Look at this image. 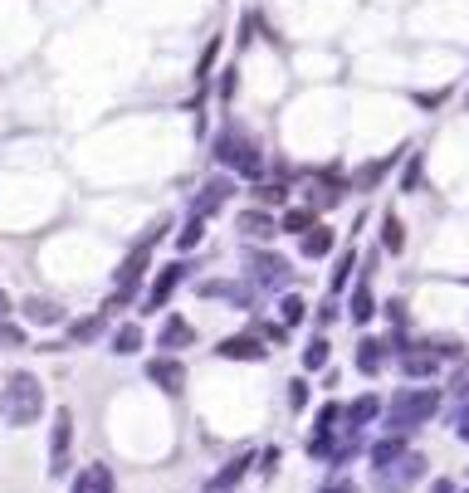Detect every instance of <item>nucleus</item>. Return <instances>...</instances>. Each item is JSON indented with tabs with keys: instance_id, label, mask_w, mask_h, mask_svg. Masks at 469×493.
I'll return each mask as SVG.
<instances>
[{
	"instance_id": "14",
	"label": "nucleus",
	"mask_w": 469,
	"mask_h": 493,
	"mask_svg": "<svg viewBox=\"0 0 469 493\" xmlns=\"http://www.w3.org/2000/svg\"><path fill=\"white\" fill-rule=\"evenodd\" d=\"M352 362H357L362 376H381V372H387V362H391V347L381 342V337H362V342H357V357H352Z\"/></svg>"
},
{
	"instance_id": "33",
	"label": "nucleus",
	"mask_w": 469,
	"mask_h": 493,
	"mask_svg": "<svg viewBox=\"0 0 469 493\" xmlns=\"http://www.w3.org/2000/svg\"><path fill=\"white\" fill-rule=\"evenodd\" d=\"M254 205H283V186H279V181H274V186H269V181H264V186H254Z\"/></svg>"
},
{
	"instance_id": "23",
	"label": "nucleus",
	"mask_w": 469,
	"mask_h": 493,
	"mask_svg": "<svg viewBox=\"0 0 469 493\" xmlns=\"http://www.w3.org/2000/svg\"><path fill=\"white\" fill-rule=\"evenodd\" d=\"M347 318H352V322H372V318H377V299H372V284H367V278H362L357 288H352V299H347Z\"/></svg>"
},
{
	"instance_id": "39",
	"label": "nucleus",
	"mask_w": 469,
	"mask_h": 493,
	"mask_svg": "<svg viewBox=\"0 0 469 493\" xmlns=\"http://www.w3.org/2000/svg\"><path fill=\"white\" fill-rule=\"evenodd\" d=\"M10 313H16V303H10V293L0 288V318H10Z\"/></svg>"
},
{
	"instance_id": "16",
	"label": "nucleus",
	"mask_w": 469,
	"mask_h": 493,
	"mask_svg": "<svg viewBox=\"0 0 469 493\" xmlns=\"http://www.w3.org/2000/svg\"><path fill=\"white\" fill-rule=\"evenodd\" d=\"M435 372H440L435 351H425V347H406L401 351V376H406V382H431Z\"/></svg>"
},
{
	"instance_id": "36",
	"label": "nucleus",
	"mask_w": 469,
	"mask_h": 493,
	"mask_svg": "<svg viewBox=\"0 0 469 493\" xmlns=\"http://www.w3.org/2000/svg\"><path fill=\"white\" fill-rule=\"evenodd\" d=\"M260 459H264V464H260V469H264V474H274L283 455H279V445H274V449H264V455H260Z\"/></svg>"
},
{
	"instance_id": "4",
	"label": "nucleus",
	"mask_w": 469,
	"mask_h": 493,
	"mask_svg": "<svg viewBox=\"0 0 469 493\" xmlns=\"http://www.w3.org/2000/svg\"><path fill=\"white\" fill-rule=\"evenodd\" d=\"M421 478H425V455L406 449L401 459L387 464V469H372V488H381V493H406V488H416Z\"/></svg>"
},
{
	"instance_id": "19",
	"label": "nucleus",
	"mask_w": 469,
	"mask_h": 493,
	"mask_svg": "<svg viewBox=\"0 0 469 493\" xmlns=\"http://www.w3.org/2000/svg\"><path fill=\"white\" fill-rule=\"evenodd\" d=\"M245 474H250V455H235L216 478H206V488H201V493H235V484H240Z\"/></svg>"
},
{
	"instance_id": "27",
	"label": "nucleus",
	"mask_w": 469,
	"mask_h": 493,
	"mask_svg": "<svg viewBox=\"0 0 469 493\" xmlns=\"http://www.w3.org/2000/svg\"><path fill=\"white\" fill-rule=\"evenodd\" d=\"M304 318H308V303L298 299V293H283V299H279V322H283V328H298Z\"/></svg>"
},
{
	"instance_id": "11",
	"label": "nucleus",
	"mask_w": 469,
	"mask_h": 493,
	"mask_svg": "<svg viewBox=\"0 0 469 493\" xmlns=\"http://www.w3.org/2000/svg\"><path fill=\"white\" fill-rule=\"evenodd\" d=\"M147 382L162 386L166 396H181V391H187V366H181L176 357H152L147 362Z\"/></svg>"
},
{
	"instance_id": "25",
	"label": "nucleus",
	"mask_w": 469,
	"mask_h": 493,
	"mask_svg": "<svg viewBox=\"0 0 469 493\" xmlns=\"http://www.w3.org/2000/svg\"><path fill=\"white\" fill-rule=\"evenodd\" d=\"M328 357H333L328 337H313V342L304 347V372H328Z\"/></svg>"
},
{
	"instance_id": "15",
	"label": "nucleus",
	"mask_w": 469,
	"mask_h": 493,
	"mask_svg": "<svg viewBox=\"0 0 469 493\" xmlns=\"http://www.w3.org/2000/svg\"><path fill=\"white\" fill-rule=\"evenodd\" d=\"M142 347H147V332H142V322H118V328L108 332V351H112V357H137Z\"/></svg>"
},
{
	"instance_id": "43",
	"label": "nucleus",
	"mask_w": 469,
	"mask_h": 493,
	"mask_svg": "<svg viewBox=\"0 0 469 493\" xmlns=\"http://www.w3.org/2000/svg\"><path fill=\"white\" fill-rule=\"evenodd\" d=\"M464 362H469V351H464Z\"/></svg>"
},
{
	"instance_id": "10",
	"label": "nucleus",
	"mask_w": 469,
	"mask_h": 493,
	"mask_svg": "<svg viewBox=\"0 0 469 493\" xmlns=\"http://www.w3.org/2000/svg\"><path fill=\"white\" fill-rule=\"evenodd\" d=\"M216 357L220 362H264L269 347L254 332H230V337H220V342H216Z\"/></svg>"
},
{
	"instance_id": "22",
	"label": "nucleus",
	"mask_w": 469,
	"mask_h": 493,
	"mask_svg": "<svg viewBox=\"0 0 469 493\" xmlns=\"http://www.w3.org/2000/svg\"><path fill=\"white\" fill-rule=\"evenodd\" d=\"M406 449H410V445H406V435H391V430H387L372 449H367V459H372V469H387L391 459H401V455H406Z\"/></svg>"
},
{
	"instance_id": "40",
	"label": "nucleus",
	"mask_w": 469,
	"mask_h": 493,
	"mask_svg": "<svg viewBox=\"0 0 469 493\" xmlns=\"http://www.w3.org/2000/svg\"><path fill=\"white\" fill-rule=\"evenodd\" d=\"M454 435H460V440H464V445H469V411H464V415H460V425H454Z\"/></svg>"
},
{
	"instance_id": "38",
	"label": "nucleus",
	"mask_w": 469,
	"mask_h": 493,
	"mask_svg": "<svg viewBox=\"0 0 469 493\" xmlns=\"http://www.w3.org/2000/svg\"><path fill=\"white\" fill-rule=\"evenodd\" d=\"M431 493H460V488H454V478H435Z\"/></svg>"
},
{
	"instance_id": "9",
	"label": "nucleus",
	"mask_w": 469,
	"mask_h": 493,
	"mask_svg": "<svg viewBox=\"0 0 469 493\" xmlns=\"http://www.w3.org/2000/svg\"><path fill=\"white\" fill-rule=\"evenodd\" d=\"M235 195V181L230 176H210L201 191H196V201H191V215L196 220H210L216 210H225V201Z\"/></svg>"
},
{
	"instance_id": "26",
	"label": "nucleus",
	"mask_w": 469,
	"mask_h": 493,
	"mask_svg": "<svg viewBox=\"0 0 469 493\" xmlns=\"http://www.w3.org/2000/svg\"><path fill=\"white\" fill-rule=\"evenodd\" d=\"M118 484H112V469L108 464H89L83 469V493H112Z\"/></svg>"
},
{
	"instance_id": "12",
	"label": "nucleus",
	"mask_w": 469,
	"mask_h": 493,
	"mask_svg": "<svg viewBox=\"0 0 469 493\" xmlns=\"http://www.w3.org/2000/svg\"><path fill=\"white\" fill-rule=\"evenodd\" d=\"M20 318L30 322V328H59V322H69V313L54 299H39V293H30V299L20 303Z\"/></svg>"
},
{
	"instance_id": "34",
	"label": "nucleus",
	"mask_w": 469,
	"mask_h": 493,
	"mask_svg": "<svg viewBox=\"0 0 469 493\" xmlns=\"http://www.w3.org/2000/svg\"><path fill=\"white\" fill-rule=\"evenodd\" d=\"M421 152H410V162H406V172H401V191H416L421 186Z\"/></svg>"
},
{
	"instance_id": "1",
	"label": "nucleus",
	"mask_w": 469,
	"mask_h": 493,
	"mask_svg": "<svg viewBox=\"0 0 469 493\" xmlns=\"http://www.w3.org/2000/svg\"><path fill=\"white\" fill-rule=\"evenodd\" d=\"M45 382H39L35 372H10L5 382H0V420H5L10 430H30L39 425V415H45Z\"/></svg>"
},
{
	"instance_id": "37",
	"label": "nucleus",
	"mask_w": 469,
	"mask_h": 493,
	"mask_svg": "<svg viewBox=\"0 0 469 493\" xmlns=\"http://www.w3.org/2000/svg\"><path fill=\"white\" fill-rule=\"evenodd\" d=\"M318 322H323V328H328V322H337V303H333V299L318 308Z\"/></svg>"
},
{
	"instance_id": "32",
	"label": "nucleus",
	"mask_w": 469,
	"mask_h": 493,
	"mask_svg": "<svg viewBox=\"0 0 469 493\" xmlns=\"http://www.w3.org/2000/svg\"><path fill=\"white\" fill-rule=\"evenodd\" d=\"M254 337H260V342L283 347V342H289V328H283V322H260V328H254Z\"/></svg>"
},
{
	"instance_id": "41",
	"label": "nucleus",
	"mask_w": 469,
	"mask_h": 493,
	"mask_svg": "<svg viewBox=\"0 0 469 493\" xmlns=\"http://www.w3.org/2000/svg\"><path fill=\"white\" fill-rule=\"evenodd\" d=\"M318 493H357V484H328V488H318Z\"/></svg>"
},
{
	"instance_id": "44",
	"label": "nucleus",
	"mask_w": 469,
	"mask_h": 493,
	"mask_svg": "<svg viewBox=\"0 0 469 493\" xmlns=\"http://www.w3.org/2000/svg\"><path fill=\"white\" fill-rule=\"evenodd\" d=\"M464 493H469V488H464Z\"/></svg>"
},
{
	"instance_id": "18",
	"label": "nucleus",
	"mask_w": 469,
	"mask_h": 493,
	"mask_svg": "<svg viewBox=\"0 0 469 493\" xmlns=\"http://www.w3.org/2000/svg\"><path fill=\"white\" fill-rule=\"evenodd\" d=\"M333 245H337V235H333L323 220L313 225L308 235H298V255H304V259H328V255H333Z\"/></svg>"
},
{
	"instance_id": "13",
	"label": "nucleus",
	"mask_w": 469,
	"mask_h": 493,
	"mask_svg": "<svg viewBox=\"0 0 469 493\" xmlns=\"http://www.w3.org/2000/svg\"><path fill=\"white\" fill-rule=\"evenodd\" d=\"M201 299H225L230 308L254 313V288L250 284H235V278H210V284H201Z\"/></svg>"
},
{
	"instance_id": "21",
	"label": "nucleus",
	"mask_w": 469,
	"mask_h": 493,
	"mask_svg": "<svg viewBox=\"0 0 469 493\" xmlns=\"http://www.w3.org/2000/svg\"><path fill=\"white\" fill-rule=\"evenodd\" d=\"M103 332H108V313H103V308H98V313H89V318H79V322H69V342H74V347L98 342Z\"/></svg>"
},
{
	"instance_id": "7",
	"label": "nucleus",
	"mask_w": 469,
	"mask_h": 493,
	"mask_svg": "<svg viewBox=\"0 0 469 493\" xmlns=\"http://www.w3.org/2000/svg\"><path fill=\"white\" fill-rule=\"evenodd\" d=\"M187 269H191L187 259L166 264V269H162V274H156L152 284H147V303H142V313H156V308H166V303H172V293H176L181 284H187Z\"/></svg>"
},
{
	"instance_id": "20",
	"label": "nucleus",
	"mask_w": 469,
	"mask_h": 493,
	"mask_svg": "<svg viewBox=\"0 0 469 493\" xmlns=\"http://www.w3.org/2000/svg\"><path fill=\"white\" fill-rule=\"evenodd\" d=\"M235 225H240V235H245V239H254V245L279 235V225H274V215H269V210H245Z\"/></svg>"
},
{
	"instance_id": "28",
	"label": "nucleus",
	"mask_w": 469,
	"mask_h": 493,
	"mask_svg": "<svg viewBox=\"0 0 469 493\" xmlns=\"http://www.w3.org/2000/svg\"><path fill=\"white\" fill-rule=\"evenodd\" d=\"M352 269H357V249L347 245L343 255H337V269H333V278H328V288H333V293H343V288H347V278H352Z\"/></svg>"
},
{
	"instance_id": "35",
	"label": "nucleus",
	"mask_w": 469,
	"mask_h": 493,
	"mask_svg": "<svg viewBox=\"0 0 469 493\" xmlns=\"http://www.w3.org/2000/svg\"><path fill=\"white\" fill-rule=\"evenodd\" d=\"M289 405H293V411H304V405H308V382H289Z\"/></svg>"
},
{
	"instance_id": "31",
	"label": "nucleus",
	"mask_w": 469,
	"mask_h": 493,
	"mask_svg": "<svg viewBox=\"0 0 469 493\" xmlns=\"http://www.w3.org/2000/svg\"><path fill=\"white\" fill-rule=\"evenodd\" d=\"M201 239H206V220H196V215H191V220H187V230L176 235V245H181V249H196Z\"/></svg>"
},
{
	"instance_id": "29",
	"label": "nucleus",
	"mask_w": 469,
	"mask_h": 493,
	"mask_svg": "<svg viewBox=\"0 0 469 493\" xmlns=\"http://www.w3.org/2000/svg\"><path fill=\"white\" fill-rule=\"evenodd\" d=\"M30 337H25L20 322H10V318H0V351H20Z\"/></svg>"
},
{
	"instance_id": "6",
	"label": "nucleus",
	"mask_w": 469,
	"mask_h": 493,
	"mask_svg": "<svg viewBox=\"0 0 469 493\" xmlns=\"http://www.w3.org/2000/svg\"><path fill=\"white\" fill-rule=\"evenodd\" d=\"M69 440H74V411L69 405H59L49 420V474L64 478L69 474Z\"/></svg>"
},
{
	"instance_id": "30",
	"label": "nucleus",
	"mask_w": 469,
	"mask_h": 493,
	"mask_svg": "<svg viewBox=\"0 0 469 493\" xmlns=\"http://www.w3.org/2000/svg\"><path fill=\"white\" fill-rule=\"evenodd\" d=\"M313 225H318V215H313V210H289V215L279 220V230H289V235H308Z\"/></svg>"
},
{
	"instance_id": "2",
	"label": "nucleus",
	"mask_w": 469,
	"mask_h": 493,
	"mask_svg": "<svg viewBox=\"0 0 469 493\" xmlns=\"http://www.w3.org/2000/svg\"><path fill=\"white\" fill-rule=\"evenodd\" d=\"M435 411H440V391L435 386H406V391H396V396H391V405L381 411V420H387L391 435H410V430L431 425Z\"/></svg>"
},
{
	"instance_id": "42",
	"label": "nucleus",
	"mask_w": 469,
	"mask_h": 493,
	"mask_svg": "<svg viewBox=\"0 0 469 493\" xmlns=\"http://www.w3.org/2000/svg\"><path fill=\"white\" fill-rule=\"evenodd\" d=\"M69 493H83V474L74 478V484H69Z\"/></svg>"
},
{
	"instance_id": "5",
	"label": "nucleus",
	"mask_w": 469,
	"mask_h": 493,
	"mask_svg": "<svg viewBox=\"0 0 469 493\" xmlns=\"http://www.w3.org/2000/svg\"><path fill=\"white\" fill-rule=\"evenodd\" d=\"M245 269H250V284H254V288H289V284H293L289 259L274 255V249H250V255H245Z\"/></svg>"
},
{
	"instance_id": "3",
	"label": "nucleus",
	"mask_w": 469,
	"mask_h": 493,
	"mask_svg": "<svg viewBox=\"0 0 469 493\" xmlns=\"http://www.w3.org/2000/svg\"><path fill=\"white\" fill-rule=\"evenodd\" d=\"M216 162L225 166V172H235V176H260V172H264L260 147H254L240 128H225V132L216 137Z\"/></svg>"
},
{
	"instance_id": "24",
	"label": "nucleus",
	"mask_w": 469,
	"mask_h": 493,
	"mask_svg": "<svg viewBox=\"0 0 469 493\" xmlns=\"http://www.w3.org/2000/svg\"><path fill=\"white\" fill-rule=\"evenodd\" d=\"M381 249H387V255H401V249H406V225H401L396 210L381 215Z\"/></svg>"
},
{
	"instance_id": "17",
	"label": "nucleus",
	"mask_w": 469,
	"mask_h": 493,
	"mask_svg": "<svg viewBox=\"0 0 469 493\" xmlns=\"http://www.w3.org/2000/svg\"><path fill=\"white\" fill-rule=\"evenodd\" d=\"M381 411H387V405H381V396H372V391H367V396H357L352 405H343V430H357V435H362V425H372Z\"/></svg>"
},
{
	"instance_id": "8",
	"label": "nucleus",
	"mask_w": 469,
	"mask_h": 493,
	"mask_svg": "<svg viewBox=\"0 0 469 493\" xmlns=\"http://www.w3.org/2000/svg\"><path fill=\"white\" fill-rule=\"evenodd\" d=\"M156 347H162V357H176V351L196 347V322H187L181 313H166L162 328H156Z\"/></svg>"
}]
</instances>
